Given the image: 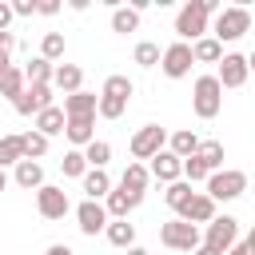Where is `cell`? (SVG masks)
Here are the masks:
<instances>
[{
	"label": "cell",
	"mask_w": 255,
	"mask_h": 255,
	"mask_svg": "<svg viewBox=\"0 0 255 255\" xmlns=\"http://www.w3.org/2000/svg\"><path fill=\"white\" fill-rule=\"evenodd\" d=\"M219 8V0H187L175 16V36L179 44H195L199 36H207V16Z\"/></svg>",
	"instance_id": "cell-1"
},
{
	"label": "cell",
	"mask_w": 255,
	"mask_h": 255,
	"mask_svg": "<svg viewBox=\"0 0 255 255\" xmlns=\"http://www.w3.org/2000/svg\"><path fill=\"white\" fill-rule=\"evenodd\" d=\"M247 32H251V12H247L243 4H231V8H223V12L215 16L211 40L227 44V40H239V36H247Z\"/></svg>",
	"instance_id": "cell-2"
},
{
	"label": "cell",
	"mask_w": 255,
	"mask_h": 255,
	"mask_svg": "<svg viewBox=\"0 0 255 255\" xmlns=\"http://www.w3.org/2000/svg\"><path fill=\"white\" fill-rule=\"evenodd\" d=\"M191 108H195L199 120H215V116H219V108H223V88H219L215 76H199V80H195V88H191Z\"/></svg>",
	"instance_id": "cell-3"
},
{
	"label": "cell",
	"mask_w": 255,
	"mask_h": 255,
	"mask_svg": "<svg viewBox=\"0 0 255 255\" xmlns=\"http://www.w3.org/2000/svg\"><path fill=\"white\" fill-rule=\"evenodd\" d=\"M247 191V171H235V167H227V171H211L207 175V199L211 203H223V199H239Z\"/></svg>",
	"instance_id": "cell-4"
},
{
	"label": "cell",
	"mask_w": 255,
	"mask_h": 255,
	"mask_svg": "<svg viewBox=\"0 0 255 255\" xmlns=\"http://www.w3.org/2000/svg\"><path fill=\"white\" fill-rule=\"evenodd\" d=\"M239 239V219L235 215H215L211 223H207V231L199 235V247H207V251H215V255H227V247Z\"/></svg>",
	"instance_id": "cell-5"
},
{
	"label": "cell",
	"mask_w": 255,
	"mask_h": 255,
	"mask_svg": "<svg viewBox=\"0 0 255 255\" xmlns=\"http://www.w3.org/2000/svg\"><path fill=\"white\" fill-rule=\"evenodd\" d=\"M159 243L171 247V251H195L199 247V227H191L183 219H167V223H159Z\"/></svg>",
	"instance_id": "cell-6"
},
{
	"label": "cell",
	"mask_w": 255,
	"mask_h": 255,
	"mask_svg": "<svg viewBox=\"0 0 255 255\" xmlns=\"http://www.w3.org/2000/svg\"><path fill=\"white\" fill-rule=\"evenodd\" d=\"M36 211H40L44 219H64V215L72 211V199H68V191H64V187L44 183V187L36 191Z\"/></svg>",
	"instance_id": "cell-7"
},
{
	"label": "cell",
	"mask_w": 255,
	"mask_h": 255,
	"mask_svg": "<svg viewBox=\"0 0 255 255\" xmlns=\"http://www.w3.org/2000/svg\"><path fill=\"white\" fill-rule=\"evenodd\" d=\"M191 44H167L163 52H159V68H163V76H171V80H183L187 72H191Z\"/></svg>",
	"instance_id": "cell-8"
},
{
	"label": "cell",
	"mask_w": 255,
	"mask_h": 255,
	"mask_svg": "<svg viewBox=\"0 0 255 255\" xmlns=\"http://www.w3.org/2000/svg\"><path fill=\"white\" fill-rule=\"evenodd\" d=\"M247 72H251V60L239 56V52H227V56L219 60L215 80H219V88H243V84H247Z\"/></svg>",
	"instance_id": "cell-9"
},
{
	"label": "cell",
	"mask_w": 255,
	"mask_h": 255,
	"mask_svg": "<svg viewBox=\"0 0 255 255\" xmlns=\"http://www.w3.org/2000/svg\"><path fill=\"white\" fill-rule=\"evenodd\" d=\"M163 143H167V131H163L159 124L139 128V131L131 135V155H135V163H139V159H151L155 151H163Z\"/></svg>",
	"instance_id": "cell-10"
},
{
	"label": "cell",
	"mask_w": 255,
	"mask_h": 255,
	"mask_svg": "<svg viewBox=\"0 0 255 255\" xmlns=\"http://www.w3.org/2000/svg\"><path fill=\"white\" fill-rule=\"evenodd\" d=\"M12 108H16L20 116H40L44 108H52V84H32V88H24V92L12 100Z\"/></svg>",
	"instance_id": "cell-11"
},
{
	"label": "cell",
	"mask_w": 255,
	"mask_h": 255,
	"mask_svg": "<svg viewBox=\"0 0 255 255\" xmlns=\"http://www.w3.org/2000/svg\"><path fill=\"white\" fill-rule=\"evenodd\" d=\"M175 215H179L183 223L199 227V223H211V219H215V203H211V199H207L203 191H191V199H187V203H183V207H179Z\"/></svg>",
	"instance_id": "cell-12"
},
{
	"label": "cell",
	"mask_w": 255,
	"mask_h": 255,
	"mask_svg": "<svg viewBox=\"0 0 255 255\" xmlns=\"http://www.w3.org/2000/svg\"><path fill=\"white\" fill-rule=\"evenodd\" d=\"M104 199H108V203H104L108 219H128V211H135V207L143 203V195H135V191H124V187H112Z\"/></svg>",
	"instance_id": "cell-13"
},
{
	"label": "cell",
	"mask_w": 255,
	"mask_h": 255,
	"mask_svg": "<svg viewBox=\"0 0 255 255\" xmlns=\"http://www.w3.org/2000/svg\"><path fill=\"white\" fill-rule=\"evenodd\" d=\"M76 219H80V231H84V235H100V231L108 227V211H104V203H96V199H84V203L76 207Z\"/></svg>",
	"instance_id": "cell-14"
},
{
	"label": "cell",
	"mask_w": 255,
	"mask_h": 255,
	"mask_svg": "<svg viewBox=\"0 0 255 255\" xmlns=\"http://www.w3.org/2000/svg\"><path fill=\"white\" fill-rule=\"evenodd\" d=\"M179 167H183V159H175V155L163 147V151H155V155H151L147 175H151V179H159V183H175V179H179Z\"/></svg>",
	"instance_id": "cell-15"
},
{
	"label": "cell",
	"mask_w": 255,
	"mask_h": 255,
	"mask_svg": "<svg viewBox=\"0 0 255 255\" xmlns=\"http://www.w3.org/2000/svg\"><path fill=\"white\" fill-rule=\"evenodd\" d=\"M96 116H76V120H64V135H68V143H76V151L80 147H88L92 139H96Z\"/></svg>",
	"instance_id": "cell-16"
},
{
	"label": "cell",
	"mask_w": 255,
	"mask_h": 255,
	"mask_svg": "<svg viewBox=\"0 0 255 255\" xmlns=\"http://www.w3.org/2000/svg\"><path fill=\"white\" fill-rule=\"evenodd\" d=\"M52 84H56L64 96H72V92H80V84H84V72H80L76 64H56V68H52Z\"/></svg>",
	"instance_id": "cell-17"
},
{
	"label": "cell",
	"mask_w": 255,
	"mask_h": 255,
	"mask_svg": "<svg viewBox=\"0 0 255 255\" xmlns=\"http://www.w3.org/2000/svg\"><path fill=\"white\" fill-rule=\"evenodd\" d=\"M64 120H76V116H96V96L92 92H72L64 96Z\"/></svg>",
	"instance_id": "cell-18"
},
{
	"label": "cell",
	"mask_w": 255,
	"mask_h": 255,
	"mask_svg": "<svg viewBox=\"0 0 255 255\" xmlns=\"http://www.w3.org/2000/svg\"><path fill=\"white\" fill-rule=\"evenodd\" d=\"M167 151H171L175 159H187V155H195V151H199V135H195V131H187V128H179V131H171V135H167Z\"/></svg>",
	"instance_id": "cell-19"
},
{
	"label": "cell",
	"mask_w": 255,
	"mask_h": 255,
	"mask_svg": "<svg viewBox=\"0 0 255 255\" xmlns=\"http://www.w3.org/2000/svg\"><path fill=\"white\" fill-rule=\"evenodd\" d=\"M147 183H151V175H147V167L135 163V159H131V163L124 167V175H120V187H124V191H135V195H143Z\"/></svg>",
	"instance_id": "cell-20"
},
{
	"label": "cell",
	"mask_w": 255,
	"mask_h": 255,
	"mask_svg": "<svg viewBox=\"0 0 255 255\" xmlns=\"http://www.w3.org/2000/svg\"><path fill=\"white\" fill-rule=\"evenodd\" d=\"M108 191H112V179H108V171H104V167H88V171H84V195L100 203Z\"/></svg>",
	"instance_id": "cell-21"
},
{
	"label": "cell",
	"mask_w": 255,
	"mask_h": 255,
	"mask_svg": "<svg viewBox=\"0 0 255 255\" xmlns=\"http://www.w3.org/2000/svg\"><path fill=\"white\" fill-rule=\"evenodd\" d=\"M104 235H108V243L112 247H135V227L128 223V219H108V227H104Z\"/></svg>",
	"instance_id": "cell-22"
},
{
	"label": "cell",
	"mask_w": 255,
	"mask_h": 255,
	"mask_svg": "<svg viewBox=\"0 0 255 255\" xmlns=\"http://www.w3.org/2000/svg\"><path fill=\"white\" fill-rule=\"evenodd\" d=\"M191 60H195V64H219V60H223V44L211 40V36H199V40L191 44Z\"/></svg>",
	"instance_id": "cell-23"
},
{
	"label": "cell",
	"mask_w": 255,
	"mask_h": 255,
	"mask_svg": "<svg viewBox=\"0 0 255 255\" xmlns=\"http://www.w3.org/2000/svg\"><path fill=\"white\" fill-rule=\"evenodd\" d=\"M36 131L44 135V139H52V135H64V112L52 104V108H44L40 116H36Z\"/></svg>",
	"instance_id": "cell-24"
},
{
	"label": "cell",
	"mask_w": 255,
	"mask_h": 255,
	"mask_svg": "<svg viewBox=\"0 0 255 255\" xmlns=\"http://www.w3.org/2000/svg\"><path fill=\"white\" fill-rule=\"evenodd\" d=\"M52 68L56 64H48V60H40V56H32L20 72H24V84L32 88V84H52Z\"/></svg>",
	"instance_id": "cell-25"
},
{
	"label": "cell",
	"mask_w": 255,
	"mask_h": 255,
	"mask_svg": "<svg viewBox=\"0 0 255 255\" xmlns=\"http://www.w3.org/2000/svg\"><path fill=\"white\" fill-rule=\"evenodd\" d=\"M16 183L28 187V191H32V187L40 191V187H44V167L32 163V159H20V163H16Z\"/></svg>",
	"instance_id": "cell-26"
},
{
	"label": "cell",
	"mask_w": 255,
	"mask_h": 255,
	"mask_svg": "<svg viewBox=\"0 0 255 255\" xmlns=\"http://www.w3.org/2000/svg\"><path fill=\"white\" fill-rule=\"evenodd\" d=\"M20 151H24V159H32V163H36V159L48 151V139L32 128V131H24V135H20Z\"/></svg>",
	"instance_id": "cell-27"
},
{
	"label": "cell",
	"mask_w": 255,
	"mask_h": 255,
	"mask_svg": "<svg viewBox=\"0 0 255 255\" xmlns=\"http://www.w3.org/2000/svg\"><path fill=\"white\" fill-rule=\"evenodd\" d=\"M195 155L207 163V171H219L223 167V143L219 139H199V151Z\"/></svg>",
	"instance_id": "cell-28"
},
{
	"label": "cell",
	"mask_w": 255,
	"mask_h": 255,
	"mask_svg": "<svg viewBox=\"0 0 255 255\" xmlns=\"http://www.w3.org/2000/svg\"><path fill=\"white\" fill-rule=\"evenodd\" d=\"M131 92H135V84H131L128 76H108L100 96H112V100H131Z\"/></svg>",
	"instance_id": "cell-29"
},
{
	"label": "cell",
	"mask_w": 255,
	"mask_h": 255,
	"mask_svg": "<svg viewBox=\"0 0 255 255\" xmlns=\"http://www.w3.org/2000/svg\"><path fill=\"white\" fill-rule=\"evenodd\" d=\"M24 88H28V84H24V72H20L16 64H12V68H8L4 76H0V96H8V100H16V96H20Z\"/></svg>",
	"instance_id": "cell-30"
},
{
	"label": "cell",
	"mask_w": 255,
	"mask_h": 255,
	"mask_svg": "<svg viewBox=\"0 0 255 255\" xmlns=\"http://www.w3.org/2000/svg\"><path fill=\"white\" fill-rule=\"evenodd\" d=\"M135 28H139V12H131V8H116V12H112V32L128 36V32H135Z\"/></svg>",
	"instance_id": "cell-31"
},
{
	"label": "cell",
	"mask_w": 255,
	"mask_h": 255,
	"mask_svg": "<svg viewBox=\"0 0 255 255\" xmlns=\"http://www.w3.org/2000/svg\"><path fill=\"white\" fill-rule=\"evenodd\" d=\"M60 56H64V36H60V32H44V40H40V60L56 64Z\"/></svg>",
	"instance_id": "cell-32"
},
{
	"label": "cell",
	"mask_w": 255,
	"mask_h": 255,
	"mask_svg": "<svg viewBox=\"0 0 255 255\" xmlns=\"http://www.w3.org/2000/svg\"><path fill=\"white\" fill-rule=\"evenodd\" d=\"M112 159V143H104V139H92L88 147H84V163L88 167H104Z\"/></svg>",
	"instance_id": "cell-33"
},
{
	"label": "cell",
	"mask_w": 255,
	"mask_h": 255,
	"mask_svg": "<svg viewBox=\"0 0 255 255\" xmlns=\"http://www.w3.org/2000/svg\"><path fill=\"white\" fill-rule=\"evenodd\" d=\"M60 171L68 175V179H84V171H88V163H84V151H64V159H60Z\"/></svg>",
	"instance_id": "cell-34"
},
{
	"label": "cell",
	"mask_w": 255,
	"mask_h": 255,
	"mask_svg": "<svg viewBox=\"0 0 255 255\" xmlns=\"http://www.w3.org/2000/svg\"><path fill=\"white\" fill-rule=\"evenodd\" d=\"M163 199H167V207L171 211H179L187 199H191V183H183V179H175V183H167V191H163Z\"/></svg>",
	"instance_id": "cell-35"
},
{
	"label": "cell",
	"mask_w": 255,
	"mask_h": 255,
	"mask_svg": "<svg viewBox=\"0 0 255 255\" xmlns=\"http://www.w3.org/2000/svg\"><path fill=\"white\" fill-rule=\"evenodd\" d=\"M24 151H20V135H0V167L8 163H20Z\"/></svg>",
	"instance_id": "cell-36"
},
{
	"label": "cell",
	"mask_w": 255,
	"mask_h": 255,
	"mask_svg": "<svg viewBox=\"0 0 255 255\" xmlns=\"http://www.w3.org/2000/svg\"><path fill=\"white\" fill-rule=\"evenodd\" d=\"M96 112L104 120H120L128 112V100H112V96H96Z\"/></svg>",
	"instance_id": "cell-37"
},
{
	"label": "cell",
	"mask_w": 255,
	"mask_h": 255,
	"mask_svg": "<svg viewBox=\"0 0 255 255\" xmlns=\"http://www.w3.org/2000/svg\"><path fill=\"white\" fill-rule=\"evenodd\" d=\"M135 64H139V68H155V64H159V44L139 40V44H135Z\"/></svg>",
	"instance_id": "cell-38"
},
{
	"label": "cell",
	"mask_w": 255,
	"mask_h": 255,
	"mask_svg": "<svg viewBox=\"0 0 255 255\" xmlns=\"http://www.w3.org/2000/svg\"><path fill=\"white\" fill-rule=\"evenodd\" d=\"M179 175H187L191 183H199V179H207L211 171H207V163H203L199 155H187V159H183V167H179Z\"/></svg>",
	"instance_id": "cell-39"
},
{
	"label": "cell",
	"mask_w": 255,
	"mask_h": 255,
	"mask_svg": "<svg viewBox=\"0 0 255 255\" xmlns=\"http://www.w3.org/2000/svg\"><path fill=\"white\" fill-rule=\"evenodd\" d=\"M12 48H16V36L12 32H0V76L12 68Z\"/></svg>",
	"instance_id": "cell-40"
},
{
	"label": "cell",
	"mask_w": 255,
	"mask_h": 255,
	"mask_svg": "<svg viewBox=\"0 0 255 255\" xmlns=\"http://www.w3.org/2000/svg\"><path fill=\"white\" fill-rule=\"evenodd\" d=\"M227 255H255V235H247V239H235V243L227 247Z\"/></svg>",
	"instance_id": "cell-41"
},
{
	"label": "cell",
	"mask_w": 255,
	"mask_h": 255,
	"mask_svg": "<svg viewBox=\"0 0 255 255\" xmlns=\"http://www.w3.org/2000/svg\"><path fill=\"white\" fill-rule=\"evenodd\" d=\"M8 8H12V16H36V0H16Z\"/></svg>",
	"instance_id": "cell-42"
},
{
	"label": "cell",
	"mask_w": 255,
	"mask_h": 255,
	"mask_svg": "<svg viewBox=\"0 0 255 255\" xmlns=\"http://www.w3.org/2000/svg\"><path fill=\"white\" fill-rule=\"evenodd\" d=\"M36 12H40V16H56L60 4H56V0H36Z\"/></svg>",
	"instance_id": "cell-43"
},
{
	"label": "cell",
	"mask_w": 255,
	"mask_h": 255,
	"mask_svg": "<svg viewBox=\"0 0 255 255\" xmlns=\"http://www.w3.org/2000/svg\"><path fill=\"white\" fill-rule=\"evenodd\" d=\"M8 24H12V8L0 0V32H8Z\"/></svg>",
	"instance_id": "cell-44"
},
{
	"label": "cell",
	"mask_w": 255,
	"mask_h": 255,
	"mask_svg": "<svg viewBox=\"0 0 255 255\" xmlns=\"http://www.w3.org/2000/svg\"><path fill=\"white\" fill-rule=\"evenodd\" d=\"M44 255H76V251H72V247H68V243H52V247H48V251H44Z\"/></svg>",
	"instance_id": "cell-45"
},
{
	"label": "cell",
	"mask_w": 255,
	"mask_h": 255,
	"mask_svg": "<svg viewBox=\"0 0 255 255\" xmlns=\"http://www.w3.org/2000/svg\"><path fill=\"white\" fill-rule=\"evenodd\" d=\"M128 255H147V251L143 247H128Z\"/></svg>",
	"instance_id": "cell-46"
},
{
	"label": "cell",
	"mask_w": 255,
	"mask_h": 255,
	"mask_svg": "<svg viewBox=\"0 0 255 255\" xmlns=\"http://www.w3.org/2000/svg\"><path fill=\"white\" fill-rule=\"evenodd\" d=\"M4 187H8V175H4V167H0V191H4Z\"/></svg>",
	"instance_id": "cell-47"
},
{
	"label": "cell",
	"mask_w": 255,
	"mask_h": 255,
	"mask_svg": "<svg viewBox=\"0 0 255 255\" xmlns=\"http://www.w3.org/2000/svg\"><path fill=\"white\" fill-rule=\"evenodd\" d=\"M195 255H215V251H207V247H195Z\"/></svg>",
	"instance_id": "cell-48"
}]
</instances>
